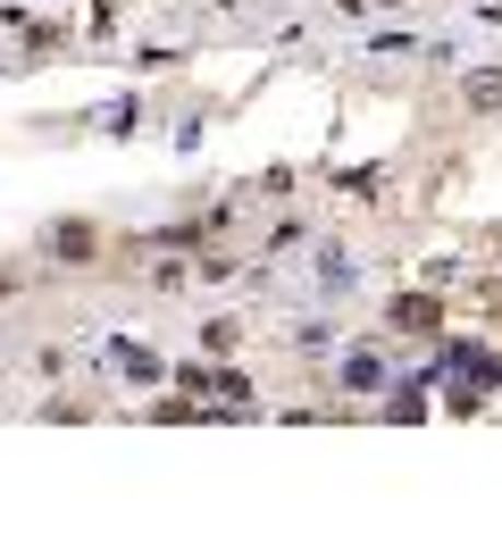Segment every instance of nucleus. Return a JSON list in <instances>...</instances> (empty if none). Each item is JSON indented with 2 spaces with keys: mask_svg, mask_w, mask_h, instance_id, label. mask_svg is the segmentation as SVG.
Wrapping results in <instances>:
<instances>
[{
  "mask_svg": "<svg viewBox=\"0 0 502 560\" xmlns=\"http://www.w3.org/2000/svg\"><path fill=\"white\" fill-rule=\"evenodd\" d=\"M469 101H486V109H494V101H502V75H469Z\"/></svg>",
  "mask_w": 502,
  "mask_h": 560,
  "instance_id": "obj_3",
  "label": "nucleus"
},
{
  "mask_svg": "<svg viewBox=\"0 0 502 560\" xmlns=\"http://www.w3.org/2000/svg\"><path fill=\"white\" fill-rule=\"evenodd\" d=\"M444 385H502V369L486 351H453V360H444Z\"/></svg>",
  "mask_w": 502,
  "mask_h": 560,
  "instance_id": "obj_1",
  "label": "nucleus"
},
{
  "mask_svg": "<svg viewBox=\"0 0 502 560\" xmlns=\"http://www.w3.org/2000/svg\"><path fill=\"white\" fill-rule=\"evenodd\" d=\"M343 385H352V394H377V385H385V360H377V351H352V360H343Z\"/></svg>",
  "mask_w": 502,
  "mask_h": 560,
  "instance_id": "obj_2",
  "label": "nucleus"
}]
</instances>
